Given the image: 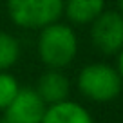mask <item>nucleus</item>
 <instances>
[{"label":"nucleus","mask_w":123,"mask_h":123,"mask_svg":"<svg viewBox=\"0 0 123 123\" xmlns=\"http://www.w3.org/2000/svg\"><path fill=\"white\" fill-rule=\"evenodd\" d=\"M38 54L49 69L67 67L78 54V36L67 24L54 22L40 29Z\"/></svg>","instance_id":"f257e3e1"},{"label":"nucleus","mask_w":123,"mask_h":123,"mask_svg":"<svg viewBox=\"0 0 123 123\" xmlns=\"http://www.w3.org/2000/svg\"><path fill=\"white\" fill-rule=\"evenodd\" d=\"M123 80L118 69L109 63H89L78 74V89L85 98L98 103L112 101L119 96Z\"/></svg>","instance_id":"f03ea898"},{"label":"nucleus","mask_w":123,"mask_h":123,"mask_svg":"<svg viewBox=\"0 0 123 123\" xmlns=\"http://www.w3.org/2000/svg\"><path fill=\"white\" fill-rule=\"evenodd\" d=\"M11 22L24 29H43L63 15V0H7Z\"/></svg>","instance_id":"7ed1b4c3"},{"label":"nucleus","mask_w":123,"mask_h":123,"mask_svg":"<svg viewBox=\"0 0 123 123\" xmlns=\"http://www.w3.org/2000/svg\"><path fill=\"white\" fill-rule=\"evenodd\" d=\"M92 45L103 54H118L123 49V15L103 11L91 24Z\"/></svg>","instance_id":"20e7f679"},{"label":"nucleus","mask_w":123,"mask_h":123,"mask_svg":"<svg viewBox=\"0 0 123 123\" xmlns=\"http://www.w3.org/2000/svg\"><path fill=\"white\" fill-rule=\"evenodd\" d=\"M45 103L35 89H20L6 109V116L15 123H42Z\"/></svg>","instance_id":"39448f33"},{"label":"nucleus","mask_w":123,"mask_h":123,"mask_svg":"<svg viewBox=\"0 0 123 123\" xmlns=\"http://www.w3.org/2000/svg\"><path fill=\"white\" fill-rule=\"evenodd\" d=\"M36 92L43 100L45 105H54L60 101H65L71 91L69 78L62 73L60 69H47L36 83Z\"/></svg>","instance_id":"423d86ee"},{"label":"nucleus","mask_w":123,"mask_h":123,"mask_svg":"<svg viewBox=\"0 0 123 123\" xmlns=\"http://www.w3.org/2000/svg\"><path fill=\"white\" fill-rule=\"evenodd\" d=\"M42 123H94L85 107L76 101H60L45 109Z\"/></svg>","instance_id":"0eeeda50"},{"label":"nucleus","mask_w":123,"mask_h":123,"mask_svg":"<svg viewBox=\"0 0 123 123\" xmlns=\"http://www.w3.org/2000/svg\"><path fill=\"white\" fill-rule=\"evenodd\" d=\"M105 11V0H63V13L69 22L85 25L92 24Z\"/></svg>","instance_id":"6e6552de"},{"label":"nucleus","mask_w":123,"mask_h":123,"mask_svg":"<svg viewBox=\"0 0 123 123\" xmlns=\"http://www.w3.org/2000/svg\"><path fill=\"white\" fill-rule=\"evenodd\" d=\"M20 58V43L9 33L0 31V71H7Z\"/></svg>","instance_id":"1a4fd4ad"},{"label":"nucleus","mask_w":123,"mask_h":123,"mask_svg":"<svg viewBox=\"0 0 123 123\" xmlns=\"http://www.w3.org/2000/svg\"><path fill=\"white\" fill-rule=\"evenodd\" d=\"M18 91L20 87L16 78L7 71H0V111H6L9 107V103L15 100Z\"/></svg>","instance_id":"9d476101"},{"label":"nucleus","mask_w":123,"mask_h":123,"mask_svg":"<svg viewBox=\"0 0 123 123\" xmlns=\"http://www.w3.org/2000/svg\"><path fill=\"white\" fill-rule=\"evenodd\" d=\"M118 73H119V76H121V80H123V49L118 53Z\"/></svg>","instance_id":"9b49d317"},{"label":"nucleus","mask_w":123,"mask_h":123,"mask_svg":"<svg viewBox=\"0 0 123 123\" xmlns=\"http://www.w3.org/2000/svg\"><path fill=\"white\" fill-rule=\"evenodd\" d=\"M0 123H15V121H11L7 116H4V118H0Z\"/></svg>","instance_id":"f8f14e48"},{"label":"nucleus","mask_w":123,"mask_h":123,"mask_svg":"<svg viewBox=\"0 0 123 123\" xmlns=\"http://www.w3.org/2000/svg\"><path fill=\"white\" fill-rule=\"evenodd\" d=\"M118 9H119V13L123 15V0H118Z\"/></svg>","instance_id":"ddd939ff"}]
</instances>
